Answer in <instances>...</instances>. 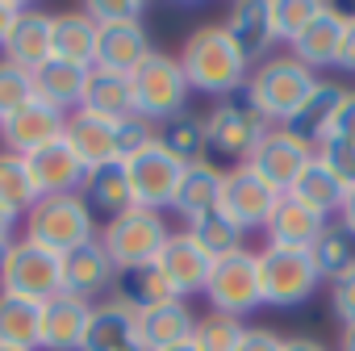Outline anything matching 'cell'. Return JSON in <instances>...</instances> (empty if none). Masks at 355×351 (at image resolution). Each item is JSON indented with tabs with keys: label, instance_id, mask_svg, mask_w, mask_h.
Masks as SVG:
<instances>
[{
	"label": "cell",
	"instance_id": "cell-1",
	"mask_svg": "<svg viewBox=\"0 0 355 351\" xmlns=\"http://www.w3.org/2000/svg\"><path fill=\"white\" fill-rule=\"evenodd\" d=\"M180 67L189 76V88L201 92V96H234V92H247V80H251V63L243 59V51L234 46V38L226 34L222 22H205L197 26L184 46H180Z\"/></svg>",
	"mask_w": 355,
	"mask_h": 351
},
{
	"label": "cell",
	"instance_id": "cell-2",
	"mask_svg": "<svg viewBox=\"0 0 355 351\" xmlns=\"http://www.w3.org/2000/svg\"><path fill=\"white\" fill-rule=\"evenodd\" d=\"M272 130V121L255 109V101L247 92H234L226 101H218L209 113H205V163L230 171V167H243L255 146L263 142V134Z\"/></svg>",
	"mask_w": 355,
	"mask_h": 351
},
{
	"label": "cell",
	"instance_id": "cell-3",
	"mask_svg": "<svg viewBox=\"0 0 355 351\" xmlns=\"http://www.w3.org/2000/svg\"><path fill=\"white\" fill-rule=\"evenodd\" d=\"M101 226H96V214L84 205L80 193L71 197H38L34 209L21 218V239L55 251V255H71L88 243H96Z\"/></svg>",
	"mask_w": 355,
	"mask_h": 351
},
{
	"label": "cell",
	"instance_id": "cell-4",
	"mask_svg": "<svg viewBox=\"0 0 355 351\" xmlns=\"http://www.w3.org/2000/svg\"><path fill=\"white\" fill-rule=\"evenodd\" d=\"M313 84H318V76L284 51V55H272L259 67H251L247 96L255 101V109L272 126H288V117L305 105V96L313 92Z\"/></svg>",
	"mask_w": 355,
	"mask_h": 351
},
{
	"label": "cell",
	"instance_id": "cell-5",
	"mask_svg": "<svg viewBox=\"0 0 355 351\" xmlns=\"http://www.w3.org/2000/svg\"><path fill=\"white\" fill-rule=\"evenodd\" d=\"M134 88V113L146 117L150 126H163L171 117L189 113V76L180 67V59L167 55V51H150L146 63L130 76Z\"/></svg>",
	"mask_w": 355,
	"mask_h": 351
},
{
	"label": "cell",
	"instance_id": "cell-6",
	"mask_svg": "<svg viewBox=\"0 0 355 351\" xmlns=\"http://www.w3.org/2000/svg\"><path fill=\"white\" fill-rule=\"evenodd\" d=\"M255 255H259V289H263V305L293 309V305H305V301L322 289V276H318V264H313L309 251L263 243Z\"/></svg>",
	"mask_w": 355,
	"mask_h": 351
},
{
	"label": "cell",
	"instance_id": "cell-7",
	"mask_svg": "<svg viewBox=\"0 0 355 351\" xmlns=\"http://www.w3.org/2000/svg\"><path fill=\"white\" fill-rule=\"evenodd\" d=\"M167 239H171V230H167L163 214L138 209V205H130L125 214L109 218L101 226V234H96V243L105 247V255L113 259L117 272L121 268H138V264H155L159 251L167 247Z\"/></svg>",
	"mask_w": 355,
	"mask_h": 351
},
{
	"label": "cell",
	"instance_id": "cell-8",
	"mask_svg": "<svg viewBox=\"0 0 355 351\" xmlns=\"http://www.w3.org/2000/svg\"><path fill=\"white\" fill-rule=\"evenodd\" d=\"M0 293H13V297H26V301H51L63 293V255L30 243V239H17L13 251H9V264H5V280H0Z\"/></svg>",
	"mask_w": 355,
	"mask_h": 351
},
{
	"label": "cell",
	"instance_id": "cell-9",
	"mask_svg": "<svg viewBox=\"0 0 355 351\" xmlns=\"http://www.w3.org/2000/svg\"><path fill=\"white\" fill-rule=\"evenodd\" d=\"M205 297L214 305V314H230V318H247L255 305H263V289H259V255L255 251H234L226 259L214 264Z\"/></svg>",
	"mask_w": 355,
	"mask_h": 351
},
{
	"label": "cell",
	"instance_id": "cell-10",
	"mask_svg": "<svg viewBox=\"0 0 355 351\" xmlns=\"http://www.w3.org/2000/svg\"><path fill=\"white\" fill-rule=\"evenodd\" d=\"M313 155H318V146L313 142H305V138H297L288 126H272L268 134H263V142L255 146V155L247 159V167L259 176V180H268L280 197L301 180V171L313 163Z\"/></svg>",
	"mask_w": 355,
	"mask_h": 351
},
{
	"label": "cell",
	"instance_id": "cell-11",
	"mask_svg": "<svg viewBox=\"0 0 355 351\" xmlns=\"http://www.w3.org/2000/svg\"><path fill=\"white\" fill-rule=\"evenodd\" d=\"M276 201H280V193L268 180H259V176L243 163V167L226 171V180H222V205L218 209L251 234V230H268Z\"/></svg>",
	"mask_w": 355,
	"mask_h": 351
},
{
	"label": "cell",
	"instance_id": "cell-12",
	"mask_svg": "<svg viewBox=\"0 0 355 351\" xmlns=\"http://www.w3.org/2000/svg\"><path fill=\"white\" fill-rule=\"evenodd\" d=\"M125 171H130V193H134V205L138 209H171V197H175V185L184 176V163H175L159 142L146 146L142 155L125 159Z\"/></svg>",
	"mask_w": 355,
	"mask_h": 351
},
{
	"label": "cell",
	"instance_id": "cell-13",
	"mask_svg": "<svg viewBox=\"0 0 355 351\" xmlns=\"http://www.w3.org/2000/svg\"><path fill=\"white\" fill-rule=\"evenodd\" d=\"M63 130H67V113H59L55 105L34 96L9 121H0V146L13 151V155H34V151L51 146V142H59Z\"/></svg>",
	"mask_w": 355,
	"mask_h": 351
},
{
	"label": "cell",
	"instance_id": "cell-14",
	"mask_svg": "<svg viewBox=\"0 0 355 351\" xmlns=\"http://www.w3.org/2000/svg\"><path fill=\"white\" fill-rule=\"evenodd\" d=\"M155 268L163 272V280L171 284V293H175V297L189 301V297L205 293L209 272H214V259H209V255H205L189 234H184V230H171V239H167V247L159 251Z\"/></svg>",
	"mask_w": 355,
	"mask_h": 351
},
{
	"label": "cell",
	"instance_id": "cell-15",
	"mask_svg": "<svg viewBox=\"0 0 355 351\" xmlns=\"http://www.w3.org/2000/svg\"><path fill=\"white\" fill-rule=\"evenodd\" d=\"M26 167H30V180H34L38 197H71L84 189V176H88V167L76 159V151L63 138L26 155Z\"/></svg>",
	"mask_w": 355,
	"mask_h": 351
},
{
	"label": "cell",
	"instance_id": "cell-16",
	"mask_svg": "<svg viewBox=\"0 0 355 351\" xmlns=\"http://www.w3.org/2000/svg\"><path fill=\"white\" fill-rule=\"evenodd\" d=\"M222 26H226V34L234 38V46L243 51V59H247L251 67H259L263 59H272L276 30H272V9H268V0H239V5L226 9Z\"/></svg>",
	"mask_w": 355,
	"mask_h": 351
},
{
	"label": "cell",
	"instance_id": "cell-17",
	"mask_svg": "<svg viewBox=\"0 0 355 351\" xmlns=\"http://www.w3.org/2000/svg\"><path fill=\"white\" fill-rule=\"evenodd\" d=\"M113 280H117V268H113V259L105 255L101 243H88V247L63 255V293L67 297H80V301L96 305V297L113 293Z\"/></svg>",
	"mask_w": 355,
	"mask_h": 351
},
{
	"label": "cell",
	"instance_id": "cell-18",
	"mask_svg": "<svg viewBox=\"0 0 355 351\" xmlns=\"http://www.w3.org/2000/svg\"><path fill=\"white\" fill-rule=\"evenodd\" d=\"M343 34H347V22L338 17V9L330 0H322V13L305 26V34L288 46V55L297 63H305L313 76L322 67H338V51H343Z\"/></svg>",
	"mask_w": 355,
	"mask_h": 351
},
{
	"label": "cell",
	"instance_id": "cell-19",
	"mask_svg": "<svg viewBox=\"0 0 355 351\" xmlns=\"http://www.w3.org/2000/svg\"><path fill=\"white\" fill-rule=\"evenodd\" d=\"M0 59H9V63H17L21 71H38L42 63H51L55 59V13H46V9H26V17L17 22V30H13V38H9V46H5V55Z\"/></svg>",
	"mask_w": 355,
	"mask_h": 351
},
{
	"label": "cell",
	"instance_id": "cell-20",
	"mask_svg": "<svg viewBox=\"0 0 355 351\" xmlns=\"http://www.w3.org/2000/svg\"><path fill=\"white\" fill-rule=\"evenodd\" d=\"M88 318H92V305L80 297L59 293L42 301V351H80L88 334Z\"/></svg>",
	"mask_w": 355,
	"mask_h": 351
},
{
	"label": "cell",
	"instance_id": "cell-21",
	"mask_svg": "<svg viewBox=\"0 0 355 351\" xmlns=\"http://www.w3.org/2000/svg\"><path fill=\"white\" fill-rule=\"evenodd\" d=\"M80 351H146L138 334V318L117 301H96Z\"/></svg>",
	"mask_w": 355,
	"mask_h": 351
},
{
	"label": "cell",
	"instance_id": "cell-22",
	"mask_svg": "<svg viewBox=\"0 0 355 351\" xmlns=\"http://www.w3.org/2000/svg\"><path fill=\"white\" fill-rule=\"evenodd\" d=\"M63 142H67V146L76 151V159L92 171V167L117 159V121H105V117H96V113L76 109V113L67 117Z\"/></svg>",
	"mask_w": 355,
	"mask_h": 351
},
{
	"label": "cell",
	"instance_id": "cell-23",
	"mask_svg": "<svg viewBox=\"0 0 355 351\" xmlns=\"http://www.w3.org/2000/svg\"><path fill=\"white\" fill-rule=\"evenodd\" d=\"M109 301H117L121 309H130V314L138 318V314H146V309H159V305L180 301V297L171 293V284L163 280V272H159L155 264H138V268H121V272H117Z\"/></svg>",
	"mask_w": 355,
	"mask_h": 351
},
{
	"label": "cell",
	"instance_id": "cell-24",
	"mask_svg": "<svg viewBox=\"0 0 355 351\" xmlns=\"http://www.w3.org/2000/svg\"><path fill=\"white\" fill-rule=\"evenodd\" d=\"M322 230H326V218L322 214H313L305 201H297L293 193H284L280 201H276V209H272V222H268V243H276V247H301V251H309L318 239H322Z\"/></svg>",
	"mask_w": 355,
	"mask_h": 351
},
{
	"label": "cell",
	"instance_id": "cell-25",
	"mask_svg": "<svg viewBox=\"0 0 355 351\" xmlns=\"http://www.w3.org/2000/svg\"><path fill=\"white\" fill-rule=\"evenodd\" d=\"M101 42H96V67L117 71V76H134L146 55L155 51L146 38V26H96Z\"/></svg>",
	"mask_w": 355,
	"mask_h": 351
},
{
	"label": "cell",
	"instance_id": "cell-26",
	"mask_svg": "<svg viewBox=\"0 0 355 351\" xmlns=\"http://www.w3.org/2000/svg\"><path fill=\"white\" fill-rule=\"evenodd\" d=\"M80 197H84V205H88L92 214H101L105 222H109V218H117V214H125V209L134 205V193H130V171H125V163H121V159H113V163H101V167H92V171L84 176V189H80Z\"/></svg>",
	"mask_w": 355,
	"mask_h": 351
},
{
	"label": "cell",
	"instance_id": "cell-27",
	"mask_svg": "<svg viewBox=\"0 0 355 351\" xmlns=\"http://www.w3.org/2000/svg\"><path fill=\"white\" fill-rule=\"evenodd\" d=\"M197 330V314L189 301H167L159 309H146L138 314V334H142V347L146 351H167V347H180L189 343Z\"/></svg>",
	"mask_w": 355,
	"mask_h": 351
},
{
	"label": "cell",
	"instance_id": "cell-28",
	"mask_svg": "<svg viewBox=\"0 0 355 351\" xmlns=\"http://www.w3.org/2000/svg\"><path fill=\"white\" fill-rule=\"evenodd\" d=\"M222 180H226V171L214 167V163H193V167H184L180 185H175V197H171V209L180 214L184 222H193V218L218 209V205H222Z\"/></svg>",
	"mask_w": 355,
	"mask_h": 351
},
{
	"label": "cell",
	"instance_id": "cell-29",
	"mask_svg": "<svg viewBox=\"0 0 355 351\" xmlns=\"http://www.w3.org/2000/svg\"><path fill=\"white\" fill-rule=\"evenodd\" d=\"M343 101H347V88H343V84H334V80H318L313 92L305 96V105L288 117V130H293L297 138H305V142L318 146V142L330 134V126H334Z\"/></svg>",
	"mask_w": 355,
	"mask_h": 351
},
{
	"label": "cell",
	"instance_id": "cell-30",
	"mask_svg": "<svg viewBox=\"0 0 355 351\" xmlns=\"http://www.w3.org/2000/svg\"><path fill=\"white\" fill-rule=\"evenodd\" d=\"M96 42H101V30L84 9L55 13V59L92 71L96 67Z\"/></svg>",
	"mask_w": 355,
	"mask_h": 351
},
{
	"label": "cell",
	"instance_id": "cell-31",
	"mask_svg": "<svg viewBox=\"0 0 355 351\" xmlns=\"http://www.w3.org/2000/svg\"><path fill=\"white\" fill-rule=\"evenodd\" d=\"M84 84H88V67H76V63H63V59H51L34 71V96L55 105L59 113H76L80 101H84Z\"/></svg>",
	"mask_w": 355,
	"mask_h": 351
},
{
	"label": "cell",
	"instance_id": "cell-32",
	"mask_svg": "<svg viewBox=\"0 0 355 351\" xmlns=\"http://www.w3.org/2000/svg\"><path fill=\"white\" fill-rule=\"evenodd\" d=\"M84 113H96L105 121H121L134 113V88H130V76H117V71H105V67H92L88 71V84H84V101H80Z\"/></svg>",
	"mask_w": 355,
	"mask_h": 351
},
{
	"label": "cell",
	"instance_id": "cell-33",
	"mask_svg": "<svg viewBox=\"0 0 355 351\" xmlns=\"http://www.w3.org/2000/svg\"><path fill=\"white\" fill-rule=\"evenodd\" d=\"M0 347L42 351V305L0 293Z\"/></svg>",
	"mask_w": 355,
	"mask_h": 351
},
{
	"label": "cell",
	"instance_id": "cell-34",
	"mask_svg": "<svg viewBox=\"0 0 355 351\" xmlns=\"http://www.w3.org/2000/svg\"><path fill=\"white\" fill-rule=\"evenodd\" d=\"M184 234H189L214 264L226 259V255H234V251H247V230H243L239 222H230L222 209H209V214L193 218Z\"/></svg>",
	"mask_w": 355,
	"mask_h": 351
},
{
	"label": "cell",
	"instance_id": "cell-35",
	"mask_svg": "<svg viewBox=\"0 0 355 351\" xmlns=\"http://www.w3.org/2000/svg\"><path fill=\"white\" fill-rule=\"evenodd\" d=\"M155 142L175 159V163H205V117H197L193 109L180 113V117H171L163 126H155Z\"/></svg>",
	"mask_w": 355,
	"mask_h": 351
},
{
	"label": "cell",
	"instance_id": "cell-36",
	"mask_svg": "<svg viewBox=\"0 0 355 351\" xmlns=\"http://www.w3.org/2000/svg\"><path fill=\"white\" fill-rule=\"evenodd\" d=\"M288 193H293L297 201H305L313 214H322L326 222H334V218H338V209H343V201H347V189L334 180V176H330L322 163H318V155H313V163L301 171V180H297Z\"/></svg>",
	"mask_w": 355,
	"mask_h": 351
},
{
	"label": "cell",
	"instance_id": "cell-37",
	"mask_svg": "<svg viewBox=\"0 0 355 351\" xmlns=\"http://www.w3.org/2000/svg\"><path fill=\"white\" fill-rule=\"evenodd\" d=\"M309 255H313L322 280H338V276H347V272L355 268V234L334 218V222H326V230H322V239L309 247Z\"/></svg>",
	"mask_w": 355,
	"mask_h": 351
},
{
	"label": "cell",
	"instance_id": "cell-38",
	"mask_svg": "<svg viewBox=\"0 0 355 351\" xmlns=\"http://www.w3.org/2000/svg\"><path fill=\"white\" fill-rule=\"evenodd\" d=\"M38 201V189L30 180V167H26V155H13L0 146V205L13 209L17 218H26Z\"/></svg>",
	"mask_w": 355,
	"mask_h": 351
},
{
	"label": "cell",
	"instance_id": "cell-39",
	"mask_svg": "<svg viewBox=\"0 0 355 351\" xmlns=\"http://www.w3.org/2000/svg\"><path fill=\"white\" fill-rule=\"evenodd\" d=\"M268 9H272V30H276V42L293 46L305 26L322 13V0H268Z\"/></svg>",
	"mask_w": 355,
	"mask_h": 351
},
{
	"label": "cell",
	"instance_id": "cell-40",
	"mask_svg": "<svg viewBox=\"0 0 355 351\" xmlns=\"http://www.w3.org/2000/svg\"><path fill=\"white\" fill-rule=\"evenodd\" d=\"M243 318H230V314H205L197 318V330H193V347L197 351H239L243 343Z\"/></svg>",
	"mask_w": 355,
	"mask_h": 351
},
{
	"label": "cell",
	"instance_id": "cell-41",
	"mask_svg": "<svg viewBox=\"0 0 355 351\" xmlns=\"http://www.w3.org/2000/svg\"><path fill=\"white\" fill-rule=\"evenodd\" d=\"M30 101H34V76L9 59H0V121H9Z\"/></svg>",
	"mask_w": 355,
	"mask_h": 351
},
{
	"label": "cell",
	"instance_id": "cell-42",
	"mask_svg": "<svg viewBox=\"0 0 355 351\" xmlns=\"http://www.w3.org/2000/svg\"><path fill=\"white\" fill-rule=\"evenodd\" d=\"M318 163L334 176L343 189H355V142L334 138V134L322 138V142H318Z\"/></svg>",
	"mask_w": 355,
	"mask_h": 351
},
{
	"label": "cell",
	"instance_id": "cell-43",
	"mask_svg": "<svg viewBox=\"0 0 355 351\" xmlns=\"http://www.w3.org/2000/svg\"><path fill=\"white\" fill-rule=\"evenodd\" d=\"M80 9L96 26H142L146 22V5H138V0H88Z\"/></svg>",
	"mask_w": 355,
	"mask_h": 351
},
{
	"label": "cell",
	"instance_id": "cell-44",
	"mask_svg": "<svg viewBox=\"0 0 355 351\" xmlns=\"http://www.w3.org/2000/svg\"><path fill=\"white\" fill-rule=\"evenodd\" d=\"M146 146H155V126H150L146 117H138V113L121 117V121H117V159L125 163V159L142 155Z\"/></svg>",
	"mask_w": 355,
	"mask_h": 351
},
{
	"label": "cell",
	"instance_id": "cell-45",
	"mask_svg": "<svg viewBox=\"0 0 355 351\" xmlns=\"http://www.w3.org/2000/svg\"><path fill=\"white\" fill-rule=\"evenodd\" d=\"M330 309L343 326H355V268L338 280H330Z\"/></svg>",
	"mask_w": 355,
	"mask_h": 351
},
{
	"label": "cell",
	"instance_id": "cell-46",
	"mask_svg": "<svg viewBox=\"0 0 355 351\" xmlns=\"http://www.w3.org/2000/svg\"><path fill=\"white\" fill-rule=\"evenodd\" d=\"M280 347H284V339L268 326H247L243 343H239V351H280Z\"/></svg>",
	"mask_w": 355,
	"mask_h": 351
},
{
	"label": "cell",
	"instance_id": "cell-47",
	"mask_svg": "<svg viewBox=\"0 0 355 351\" xmlns=\"http://www.w3.org/2000/svg\"><path fill=\"white\" fill-rule=\"evenodd\" d=\"M26 9H30V5H21V0H0V55H5V46H9L17 22L26 17Z\"/></svg>",
	"mask_w": 355,
	"mask_h": 351
},
{
	"label": "cell",
	"instance_id": "cell-48",
	"mask_svg": "<svg viewBox=\"0 0 355 351\" xmlns=\"http://www.w3.org/2000/svg\"><path fill=\"white\" fill-rule=\"evenodd\" d=\"M330 134H334V138L355 142V88H347V101H343V109H338V117H334ZM330 134H326V138H330Z\"/></svg>",
	"mask_w": 355,
	"mask_h": 351
},
{
	"label": "cell",
	"instance_id": "cell-49",
	"mask_svg": "<svg viewBox=\"0 0 355 351\" xmlns=\"http://www.w3.org/2000/svg\"><path fill=\"white\" fill-rule=\"evenodd\" d=\"M343 22H347V34H343L338 67H343V71H355V17H343Z\"/></svg>",
	"mask_w": 355,
	"mask_h": 351
},
{
	"label": "cell",
	"instance_id": "cell-50",
	"mask_svg": "<svg viewBox=\"0 0 355 351\" xmlns=\"http://www.w3.org/2000/svg\"><path fill=\"white\" fill-rule=\"evenodd\" d=\"M280 351H330L322 339H309V334H293V339H284V347Z\"/></svg>",
	"mask_w": 355,
	"mask_h": 351
},
{
	"label": "cell",
	"instance_id": "cell-51",
	"mask_svg": "<svg viewBox=\"0 0 355 351\" xmlns=\"http://www.w3.org/2000/svg\"><path fill=\"white\" fill-rule=\"evenodd\" d=\"M17 226H21V218H17L13 209L0 205V243H5V239H17Z\"/></svg>",
	"mask_w": 355,
	"mask_h": 351
},
{
	"label": "cell",
	"instance_id": "cell-52",
	"mask_svg": "<svg viewBox=\"0 0 355 351\" xmlns=\"http://www.w3.org/2000/svg\"><path fill=\"white\" fill-rule=\"evenodd\" d=\"M338 222L355 234V189H347V201H343V209H338Z\"/></svg>",
	"mask_w": 355,
	"mask_h": 351
},
{
	"label": "cell",
	"instance_id": "cell-53",
	"mask_svg": "<svg viewBox=\"0 0 355 351\" xmlns=\"http://www.w3.org/2000/svg\"><path fill=\"white\" fill-rule=\"evenodd\" d=\"M338 351H355V326H343V334H338Z\"/></svg>",
	"mask_w": 355,
	"mask_h": 351
},
{
	"label": "cell",
	"instance_id": "cell-54",
	"mask_svg": "<svg viewBox=\"0 0 355 351\" xmlns=\"http://www.w3.org/2000/svg\"><path fill=\"white\" fill-rule=\"evenodd\" d=\"M13 243H17V239H5V243H0V280H5V264H9V251H13Z\"/></svg>",
	"mask_w": 355,
	"mask_h": 351
},
{
	"label": "cell",
	"instance_id": "cell-55",
	"mask_svg": "<svg viewBox=\"0 0 355 351\" xmlns=\"http://www.w3.org/2000/svg\"><path fill=\"white\" fill-rule=\"evenodd\" d=\"M167 351H197V347H193V339H189V343H180V347H167Z\"/></svg>",
	"mask_w": 355,
	"mask_h": 351
},
{
	"label": "cell",
	"instance_id": "cell-56",
	"mask_svg": "<svg viewBox=\"0 0 355 351\" xmlns=\"http://www.w3.org/2000/svg\"><path fill=\"white\" fill-rule=\"evenodd\" d=\"M0 351H21V347H0Z\"/></svg>",
	"mask_w": 355,
	"mask_h": 351
}]
</instances>
